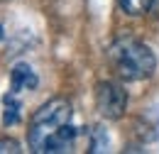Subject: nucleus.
Instances as JSON below:
<instances>
[{
    "mask_svg": "<svg viewBox=\"0 0 159 154\" xmlns=\"http://www.w3.org/2000/svg\"><path fill=\"white\" fill-rule=\"evenodd\" d=\"M37 83H39V81H37V74L32 71L30 64L20 61V64L12 66V71H10V91H12V93L20 96L22 91H34Z\"/></svg>",
    "mask_w": 159,
    "mask_h": 154,
    "instance_id": "nucleus-4",
    "label": "nucleus"
},
{
    "mask_svg": "<svg viewBox=\"0 0 159 154\" xmlns=\"http://www.w3.org/2000/svg\"><path fill=\"white\" fill-rule=\"evenodd\" d=\"M96 108L105 120H120L127 110V91L118 81H100L96 86Z\"/></svg>",
    "mask_w": 159,
    "mask_h": 154,
    "instance_id": "nucleus-3",
    "label": "nucleus"
},
{
    "mask_svg": "<svg viewBox=\"0 0 159 154\" xmlns=\"http://www.w3.org/2000/svg\"><path fill=\"white\" fill-rule=\"evenodd\" d=\"M22 147L17 139H10V137H2L0 139V154H20Z\"/></svg>",
    "mask_w": 159,
    "mask_h": 154,
    "instance_id": "nucleus-8",
    "label": "nucleus"
},
{
    "mask_svg": "<svg viewBox=\"0 0 159 154\" xmlns=\"http://www.w3.org/2000/svg\"><path fill=\"white\" fill-rule=\"evenodd\" d=\"M118 5H120V10H122L125 15L139 17V15H144V12L152 10L154 0H118Z\"/></svg>",
    "mask_w": 159,
    "mask_h": 154,
    "instance_id": "nucleus-6",
    "label": "nucleus"
},
{
    "mask_svg": "<svg viewBox=\"0 0 159 154\" xmlns=\"http://www.w3.org/2000/svg\"><path fill=\"white\" fill-rule=\"evenodd\" d=\"M2 103H5V110H2V125H5V127L17 125V122H20V110H22V103H20V98H17V93L7 91L5 98H2Z\"/></svg>",
    "mask_w": 159,
    "mask_h": 154,
    "instance_id": "nucleus-5",
    "label": "nucleus"
},
{
    "mask_svg": "<svg viewBox=\"0 0 159 154\" xmlns=\"http://www.w3.org/2000/svg\"><path fill=\"white\" fill-rule=\"evenodd\" d=\"M108 64L122 81H144L157 71L154 52L137 37L122 34L108 47Z\"/></svg>",
    "mask_w": 159,
    "mask_h": 154,
    "instance_id": "nucleus-2",
    "label": "nucleus"
},
{
    "mask_svg": "<svg viewBox=\"0 0 159 154\" xmlns=\"http://www.w3.org/2000/svg\"><path fill=\"white\" fill-rule=\"evenodd\" d=\"M88 152H108V135L100 125L91 127V132H88Z\"/></svg>",
    "mask_w": 159,
    "mask_h": 154,
    "instance_id": "nucleus-7",
    "label": "nucleus"
},
{
    "mask_svg": "<svg viewBox=\"0 0 159 154\" xmlns=\"http://www.w3.org/2000/svg\"><path fill=\"white\" fill-rule=\"evenodd\" d=\"M2 37H5V32H2V25H0V39H2Z\"/></svg>",
    "mask_w": 159,
    "mask_h": 154,
    "instance_id": "nucleus-9",
    "label": "nucleus"
},
{
    "mask_svg": "<svg viewBox=\"0 0 159 154\" xmlns=\"http://www.w3.org/2000/svg\"><path fill=\"white\" fill-rule=\"evenodd\" d=\"M76 127L74 108L66 98H52L32 115L27 127V144L34 154H64L74 149Z\"/></svg>",
    "mask_w": 159,
    "mask_h": 154,
    "instance_id": "nucleus-1",
    "label": "nucleus"
}]
</instances>
